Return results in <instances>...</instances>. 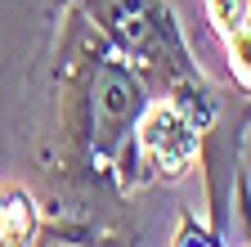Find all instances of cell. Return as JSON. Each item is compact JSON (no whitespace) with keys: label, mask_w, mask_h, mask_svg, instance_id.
<instances>
[{"label":"cell","mask_w":251,"mask_h":247,"mask_svg":"<svg viewBox=\"0 0 251 247\" xmlns=\"http://www.w3.org/2000/svg\"><path fill=\"white\" fill-rule=\"evenodd\" d=\"M68 5H76L81 23H94V32L144 77L152 99H175L206 126L215 121L220 95L193 63L166 0H68Z\"/></svg>","instance_id":"obj_1"},{"label":"cell","mask_w":251,"mask_h":247,"mask_svg":"<svg viewBox=\"0 0 251 247\" xmlns=\"http://www.w3.org/2000/svg\"><path fill=\"white\" fill-rule=\"evenodd\" d=\"M206 135H211V126L198 112H188L184 104L148 99L139 126H135V162H139L144 184L148 180H166V184L184 180L198 166L202 148H206Z\"/></svg>","instance_id":"obj_2"},{"label":"cell","mask_w":251,"mask_h":247,"mask_svg":"<svg viewBox=\"0 0 251 247\" xmlns=\"http://www.w3.org/2000/svg\"><path fill=\"white\" fill-rule=\"evenodd\" d=\"M36 238V207L27 193H5L0 202V247H31Z\"/></svg>","instance_id":"obj_3"},{"label":"cell","mask_w":251,"mask_h":247,"mask_svg":"<svg viewBox=\"0 0 251 247\" xmlns=\"http://www.w3.org/2000/svg\"><path fill=\"white\" fill-rule=\"evenodd\" d=\"M225 50H229V72H233V81L251 95V14L225 36Z\"/></svg>","instance_id":"obj_4"},{"label":"cell","mask_w":251,"mask_h":247,"mask_svg":"<svg viewBox=\"0 0 251 247\" xmlns=\"http://www.w3.org/2000/svg\"><path fill=\"white\" fill-rule=\"evenodd\" d=\"M251 9H247V0H206V18H211V32L225 41L233 27L247 18Z\"/></svg>","instance_id":"obj_5"},{"label":"cell","mask_w":251,"mask_h":247,"mask_svg":"<svg viewBox=\"0 0 251 247\" xmlns=\"http://www.w3.org/2000/svg\"><path fill=\"white\" fill-rule=\"evenodd\" d=\"M171 247H225V243H220V234H215V229H202L198 216H188V211H184Z\"/></svg>","instance_id":"obj_6"},{"label":"cell","mask_w":251,"mask_h":247,"mask_svg":"<svg viewBox=\"0 0 251 247\" xmlns=\"http://www.w3.org/2000/svg\"><path fill=\"white\" fill-rule=\"evenodd\" d=\"M238 202H242V229H247V247H251V189H247V175H238Z\"/></svg>","instance_id":"obj_7"},{"label":"cell","mask_w":251,"mask_h":247,"mask_svg":"<svg viewBox=\"0 0 251 247\" xmlns=\"http://www.w3.org/2000/svg\"><path fill=\"white\" fill-rule=\"evenodd\" d=\"M242 126H251V95H247V104H242V112H238V144H242Z\"/></svg>","instance_id":"obj_8"},{"label":"cell","mask_w":251,"mask_h":247,"mask_svg":"<svg viewBox=\"0 0 251 247\" xmlns=\"http://www.w3.org/2000/svg\"><path fill=\"white\" fill-rule=\"evenodd\" d=\"M0 202H5V193H0Z\"/></svg>","instance_id":"obj_9"}]
</instances>
